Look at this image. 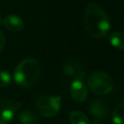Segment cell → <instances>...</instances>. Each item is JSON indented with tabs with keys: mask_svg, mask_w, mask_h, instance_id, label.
Segmentation results:
<instances>
[{
	"mask_svg": "<svg viewBox=\"0 0 124 124\" xmlns=\"http://www.w3.org/2000/svg\"><path fill=\"white\" fill-rule=\"evenodd\" d=\"M86 82L90 91L96 95H107L113 89V80L111 77L103 71H95L91 73L88 76Z\"/></svg>",
	"mask_w": 124,
	"mask_h": 124,
	"instance_id": "3957f363",
	"label": "cell"
},
{
	"mask_svg": "<svg viewBox=\"0 0 124 124\" xmlns=\"http://www.w3.org/2000/svg\"><path fill=\"white\" fill-rule=\"evenodd\" d=\"M0 21H1V16H0Z\"/></svg>",
	"mask_w": 124,
	"mask_h": 124,
	"instance_id": "2e32d148",
	"label": "cell"
},
{
	"mask_svg": "<svg viewBox=\"0 0 124 124\" xmlns=\"http://www.w3.org/2000/svg\"><path fill=\"white\" fill-rule=\"evenodd\" d=\"M69 120L71 124H92L88 117L79 110H72L69 114Z\"/></svg>",
	"mask_w": 124,
	"mask_h": 124,
	"instance_id": "30bf717a",
	"label": "cell"
},
{
	"mask_svg": "<svg viewBox=\"0 0 124 124\" xmlns=\"http://www.w3.org/2000/svg\"><path fill=\"white\" fill-rule=\"evenodd\" d=\"M83 25L86 32L94 39H101L108 35L110 22L104 9L95 2H89L84 10Z\"/></svg>",
	"mask_w": 124,
	"mask_h": 124,
	"instance_id": "6da1fadb",
	"label": "cell"
},
{
	"mask_svg": "<svg viewBox=\"0 0 124 124\" xmlns=\"http://www.w3.org/2000/svg\"><path fill=\"white\" fill-rule=\"evenodd\" d=\"M70 94L73 100L78 103H82L87 99L88 89L87 86L84 84L83 79H73L70 85Z\"/></svg>",
	"mask_w": 124,
	"mask_h": 124,
	"instance_id": "8992f818",
	"label": "cell"
},
{
	"mask_svg": "<svg viewBox=\"0 0 124 124\" xmlns=\"http://www.w3.org/2000/svg\"><path fill=\"white\" fill-rule=\"evenodd\" d=\"M88 110H89L90 114L95 119H103L108 113V105L102 99H95V100H93L90 103L89 107H88Z\"/></svg>",
	"mask_w": 124,
	"mask_h": 124,
	"instance_id": "ba28073f",
	"label": "cell"
},
{
	"mask_svg": "<svg viewBox=\"0 0 124 124\" xmlns=\"http://www.w3.org/2000/svg\"><path fill=\"white\" fill-rule=\"evenodd\" d=\"M63 73L68 77H73V79H83L86 76L82 64L76 60H68L67 62H65L63 67Z\"/></svg>",
	"mask_w": 124,
	"mask_h": 124,
	"instance_id": "52a82bcc",
	"label": "cell"
},
{
	"mask_svg": "<svg viewBox=\"0 0 124 124\" xmlns=\"http://www.w3.org/2000/svg\"><path fill=\"white\" fill-rule=\"evenodd\" d=\"M4 46H5V36L0 31V50H2L4 48Z\"/></svg>",
	"mask_w": 124,
	"mask_h": 124,
	"instance_id": "9a60e30c",
	"label": "cell"
},
{
	"mask_svg": "<svg viewBox=\"0 0 124 124\" xmlns=\"http://www.w3.org/2000/svg\"><path fill=\"white\" fill-rule=\"evenodd\" d=\"M35 107L37 111L44 117H52L56 115L61 107V97L47 94H40L36 96Z\"/></svg>",
	"mask_w": 124,
	"mask_h": 124,
	"instance_id": "277c9868",
	"label": "cell"
},
{
	"mask_svg": "<svg viewBox=\"0 0 124 124\" xmlns=\"http://www.w3.org/2000/svg\"><path fill=\"white\" fill-rule=\"evenodd\" d=\"M3 25L7 30L16 33V32H19L23 28L24 23H23V20L21 19V17H19L18 16L8 15L3 19Z\"/></svg>",
	"mask_w": 124,
	"mask_h": 124,
	"instance_id": "9c48e42d",
	"label": "cell"
},
{
	"mask_svg": "<svg viewBox=\"0 0 124 124\" xmlns=\"http://www.w3.org/2000/svg\"><path fill=\"white\" fill-rule=\"evenodd\" d=\"M20 107L21 104L18 102H12L5 97H0V124L10 123L15 116V112Z\"/></svg>",
	"mask_w": 124,
	"mask_h": 124,
	"instance_id": "5b68a950",
	"label": "cell"
},
{
	"mask_svg": "<svg viewBox=\"0 0 124 124\" xmlns=\"http://www.w3.org/2000/svg\"><path fill=\"white\" fill-rule=\"evenodd\" d=\"M110 45L119 50H124V32L116 31L109 36Z\"/></svg>",
	"mask_w": 124,
	"mask_h": 124,
	"instance_id": "8fae6325",
	"label": "cell"
},
{
	"mask_svg": "<svg viewBox=\"0 0 124 124\" xmlns=\"http://www.w3.org/2000/svg\"><path fill=\"white\" fill-rule=\"evenodd\" d=\"M11 82V76L9 73L0 70V89L6 87Z\"/></svg>",
	"mask_w": 124,
	"mask_h": 124,
	"instance_id": "5bb4252c",
	"label": "cell"
},
{
	"mask_svg": "<svg viewBox=\"0 0 124 124\" xmlns=\"http://www.w3.org/2000/svg\"><path fill=\"white\" fill-rule=\"evenodd\" d=\"M41 68L39 62L31 57L24 58L15 68L14 78L16 82L23 87H33L40 79Z\"/></svg>",
	"mask_w": 124,
	"mask_h": 124,
	"instance_id": "7a4b0ae2",
	"label": "cell"
},
{
	"mask_svg": "<svg viewBox=\"0 0 124 124\" xmlns=\"http://www.w3.org/2000/svg\"><path fill=\"white\" fill-rule=\"evenodd\" d=\"M112 121L115 124H124V103L116 105L112 110Z\"/></svg>",
	"mask_w": 124,
	"mask_h": 124,
	"instance_id": "4fadbf2b",
	"label": "cell"
},
{
	"mask_svg": "<svg viewBox=\"0 0 124 124\" xmlns=\"http://www.w3.org/2000/svg\"><path fill=\"white\" fill-rule=\"evenodd\" d=\"M18 119L21 124H39V119L31 110H23L19 113Z\"/></svg>",
	"mask_w": 124,
	"mask_h": 124,
	"instance_id": "7c38bea8",
	"label": "cell"
}]
</instances>
